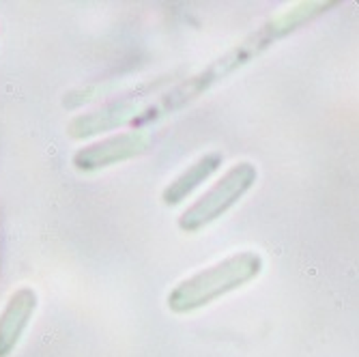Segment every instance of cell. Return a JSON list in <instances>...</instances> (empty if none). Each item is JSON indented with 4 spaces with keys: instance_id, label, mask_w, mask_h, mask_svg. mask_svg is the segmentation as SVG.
Masks as SVG:
<instances>
[{
    "instance_id": "cell-4",
    "label": "cell",
    "mask_w": 359,
    "mask_h": 357,
    "mask_svg": "<svg viewBox=\"0 0 359 357\" xmlns=\"http://www.w3.org/2000/svg\"><path fill=\"white\" fill-rule=\"evenodd\" d=\"M151 144V134L144 129H134L102 142L88 144L74 155V166L80 173H95L102 168H110L121 161H127L136 155H142Z\"/></svg>"
},
{
    "instance_id": "cell-1",
    "label": "cell",
    "mask_w": 359,
    "mask_h": 357,
    "mask_svg": "<svg viewBox=\"0 0 359 357\" xmlns=\"http://www.w3.org/2000/svg\"><path fill=\"white\" fill-rule=\"evenodd\" d=\"M332 7H336V3H332V0H310V3H297L284 9L282 13L267 20L260 28H256L243 41H239L233 50H228L222 58L211 62L207 69L191 76L189 80L194 88L198 90V95L207 93L213 84L226 80L228 76H233L235 72L245 67L248 62L258 58L263 52H267L276 41L288 37L290 32H295L297 28L312 22L314 18H318Z\"/></svg>"
},
{
    "instance_id": "cell-7",
    "label": "cell",
    "mask_w": 359,
    "mask_h": 357,
    "mask_svg": "<svg viewBox=\"0 0 359 357\" xmlns=\"http://www.w3.org/2000/svg\"><path fill=\"white\" fill-rule=\"evenodd\" d=\"M222 161H224L222 153H207L198 161H194L183 175H179L164 191H161V201H164V205L172 207V205L183 203L196 187H201L205 181H209L219 170Z\"/></svg>"
},
{
    "instance_id": "cell-6",
    "label": "cell",
    "mask_w": 359,
    "mask_h": 357,
    "mask_svg": "<svg viewBox=\"0 0 359 357\" xmlns=\"http://www.w3.org/2000/svg\"><path fill=\"white\" fill-rule=\"evenodd\" d=\"M37 293L30 286H22L9 297L0 314V357H9L20 344L32 314L37 310Z\"/></svg>"
},
{
    "instance_id": "cell-5",
    "label": "cell",
    "mask_w": 359,
    "mask_h": 357,
    "mask_svg": "<svg viewBox=\"0 0 359 357\" xmlns=\"http://www.w3.org/2000/svg\"><path fill=\"white\" fill-rule=\"evenodd\" d=\"M155 88V84L151 86H142L138 93H132L129 97H123L121 102H112L100 110L76 116L69 123V136L80 140V138H90L95 134L102 132H110V129L123 127V125H136L138 116H140V102L147 95V90Z\"/></svg>"
},
{
    "instance_id": "cell-3",
    "label": "cell",
    "mask_w": 359,
    "mask_h": 357,
    "mask_svg": "<svg viewBox=\"0 0 359 357\" xmlns=\"http://www.w3.org/2000/svg\"><path fill=\"white\" fill-rule=\"evenodd\" d=\"M258 179V170L250 161H239L228 170L205 196H201L179 217V229L183 233H198L205 226L219 220L228 209H233Z\"/></svg>"
},
{
    "instance_id": "cell-2",
    "label": "cell",
    "mask_w": 359,
    "mask_h": 357,
    "mask_svg": "<svg viewBox=\"0 0 359 357\" xmlns=\"http://www.w3.org/2000/svg\"><path fill=\"white\" fill-rule=\"evenodd\" d=\"M263 271V256L258 252H239L217 265L179 282L168 295V308L175 314H187L213 304L215 299L245 286Z\"/></svg>"
}]
</instances>
